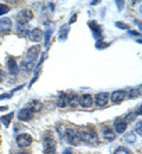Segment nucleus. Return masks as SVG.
<instances>
[{"label":"nucleus","mask_w":142,"mask_h":154,"mask_svg":"<svg viewBox=\"0 0 142 154\" xmlns=\"http://www.w3.org/2000/svg\"><path fill=\"white\" fill-rule=\"evenodd\" d=\"M80 132V137L81 141L86 142V143H96L97 142V134L92 129H83L78 131Z\"/></svg>","instance_id":"f257e3e1"},{"label":"nucleus","mask_w":142,"mask_h":154,"mask_svg":"<svg viewBox=\"0 0 142 154\" xmlns=\"http://www.w3.org/2000/svg\"><path fill=\"white\" fill-rule=\"evenodd\" d=\"M65 140L70 143V145H80L81 143V137H80V132L76 129H66L64 133Z\"/></svg>","instance_id":"f03ea898"},{"label":"nucleus","mask_w":142,"mask_h":154,"mask_svg":"<svg viewBox=\"0 0 142 154\" xmlns=\"http://www.w3.org/2000/svg\"><path fill=\"white\" fill-rule=\"evenodd\" d=\"M33 18V13L31 10H21L17 14V23L18 25H25Z\"/></svg>","instance_id":"7ed1b4c3"},{"label":"nucleus","mask_w":142,"mask_h":154,"mask_svg":"<svg viewBox=\"0 0 142 154\" xmlns=\"http://www.w3.org/2000/svg\"><path fill=\"white\" fill-rule=\"evenodd\" d=\"M16 142L19 147H29L32 143V136L27 133H21L16 137Z\"/></svg>","instance_id":"20e7f679"},{"label":"nucleus","mask_w":142,"mask_h":154,"mask_svg":"<svg viewBox=\"0 0 142 154\" xmlns=\"http://www.w3.org/2000/svg\"><path fill=\"white\" fill-rule=\"evenodd\" d=\"M39 52H41V46H39V45H35V46L30 48L29 51H27V54H26V60L33 63V62L37 59Z\"/></svg>","instance_id":"39448f33"},{"label":"nucleus","mask_w":142,"mask_h":154,"mask_svg":"<svg viewBox=\"0 0 142 154\" xmlns=\"http://www.w3.org/2000/svg\"><path fill=\"white\" fill-rule=\"evenodd\" d=\"M56 151V142L52 139H46L43 145V152L45 154H52Z\"/></svg>","instance_id":"423d86ee"},{"label":"nucleus","mask_w":142,"mask_h":154,"mask_svg":"<svg viewBox=\"0 0 142 154\" xmlns=\"http://www.w3.org/2000/svg\"><path fill=\"white\" fill-rule=\"evenodd\" d=\"M95 103L97 107H104L107 106L108 101H109V94L108 93H100L95 96Z\"/></svg>","instance_id":"0eeeda50"},{"label":"nucleus","mask_w":142,"mask_h":154,"mask_svg":"<svg viewBox=\"0 0 142 154\" xmlns=\"http://www.w3.org/2000/svg\"><path fill=\"white\" fill-rule=\"evenodd\" d=\"M114 129L117 134H122L127 129V121L123 119H116L114 122Z\"/></svg>","instance_id":"6e6552de"},{"label":"nucleus","mask_w":142,"mask_h":154,"mask_svg":"<svg viewBox=\"0 0 142 154\" xmlns=\"http://www.w3.org/2000/svg\"><path fill=\"white\" fill-rule=\"evenodd\" d=\"M12 29V21L10 18H0V33H7Z\"/></svg>","instance_id":"1a4fd4ad"},{"label":"nucleus","mask_w":142,"mask_h":154,"mask_svg":"<svg viewBox=\"0 0 142 154\" xmlns=\"http://www.w3.org/2000/svg\"><path fill=\"white\" fill-rule=\"evenodd\" d=\"M94 103V97L90 94H83L80 97V106L84 107V108H90Z\"/></svg>","instance_id":"9d476101"},{"label":"nucleus","mask_w":142,"mask_h":154,"mask_svg":"<svg viewBox=\"0 0 142 154\" xmlns=\"http://www.w3.org/2000/svg\"><path fill=\"white\" fill-rule=\"evenodd\" d=\"M7 69H8V72L11 75H17L18 71H19V68H18V64H17V60L14 58L10 57L7 59Z\"/></svg>","instance_id":"9b49d317"},{"label":"nucleus","mask_w":142,"mask_h":154,"mask_svg":"<svg viewBox=\"0 0 142 154\" xmlns=\"http://www.w3.org/2000/svg\"><path fill=\"white\" fill-rule=\"evenodd\" d=\"M125 96H127V93L124 90H116L111 94L110 100H111L113 103H121L122 101L125 98Z\"/></svg>","instance_id":"f8f14e48"},{"label":"nucleus","mask_w":142,"mask_h":154,"mask_svg":"<svg viewBox=\"0 0 142 154\" xmlns=\"http://www.w3.org/2000/svg\"><path fill=\"white\" fill-rule=\"evenodd\" d=\"M33 117V113L29 108H23L18 113V119L20 121H30Z\"/></svg>","instance_id":"ddd939ff"},{"label":"nucleus","mask_w":142,"mask_h":154,"mask_svg":"<svg viewBox=\"0 0 142 154\" xmlns=\"http://www.w3.org/2000/svg\"><path fill=\"white\" fill-rule=\"evenodd\" d=\"M89 27L91 29V31H92V36H94L95 38L98 39L100 37H101L102 29L96 21H90V23H89Z\"/></svg>","instance_id":"4468645a"},{"label":"nucleus","mask_w":142,"mask_h":154,"mask_svg":"<svg viewBox=\"0 0 142 154\" xmlns=\"http://www.w3.org/2000/svg\"><path fill=\"white\" fill-rule=\"evenodd\" d=\"M43 36H44L43 31H41V29H38V27L33 29V30L30 32V35H29V37H30V39H31L32 42H41V38H43Z\"/></svg>","instance_id":"2eb2a0df"},{"label":"nucleus","mask_w":142,"mask_h":154,"mask_svg":"<svg viewBox=\"0 0 142 154\" xmlns=\"http://www.w3.org/2000/svg\"><path fill=\"white\" fill-rule=\"evenodd\" d=\"M26 108H29L32 113H38V112H41V108H43V103H41V101H38V100H33V101H31L29 103V106Z\"/></svg>","instance_id":"dca6fc26"},{"label":"nucleus","mask_w":142,"mask_h":154,"mask_svg":"<svg viewBox=\"0 0 142 154\" xmlns=\"http://www.w3.org/2000/svg\"><path fill=\"white\" fill-rule=\"evenodd\" d=\"M102 136L104 137V140H107V141H109V142H111V141H114V140L116 139L115 132H113V131H111L110 128H108V127L103 128V131H102Z\"/></svg>","instance_id":"f3484780"},{"label":"nucleus","mask_w":142,"mask_h":154,"mask_svg":"<svg viewBox=\"0 0 142 154\" xmlns=\"http://www.w3.org/2000/svg\"><path fill=\"white\" fill-rule=\"evenodd\" d=\"M68 103H69V97L66 96L65 94H59V96L57 98V106L59 108H64Z\"/></svg>","instance_id":"a211bd4d"},{"label":"nucleus","mask_w":142,"mask_h":154,"mask_svg":"<svg viewBox=\"0 0 142 154\" xmlns=\"http://www.w3.org/2000/svg\"><path fill=\"white\" fill-rule=\"evenodd\" d=\"M32 69H33V63L27 62V60H23L20 63V70L25 71L26 74H27V72H31Z\"/></svg>","instance_id":"6ab92c4d"},{"label":"nucleus","mask_w":142,"mask_h":154,"mask_svg":"<svg viewBox=\"0 0 142 154\" xmlns=\"http://www.w3.org/2000/svg\"><path fill=\"white\" fill-rule=\"evenodd\" d=\"M14 115L13 113H10V114H7V115H4L0 117V121H1V123L5 126V127H8L10 126V123H11V120H12V116Z\"/></svg>","instance_id":"aec40b11"},{"label":"nucleus","mask_w":142,"mask_h":154,"mask_svg":"<svg viewBox=\"0 0 142 154\" xmlns=\"http://www.w3.org/2000/svg\"><path fill=\"white\" fill-rule=\"evenodd\" d=\"M68 33H69V26H66V25H64V26H62L61 31H59V39L61 40H65L66 37H68Z\"/></svg>","instance_id":"412c9836"},{"label":"nucleus","mask_w":142,"mask_h":154,"mask_svg":"<svg viewBox=\"0 0 142 154\" xmlns=\"http://www.w3.org/2000/svg\"><path fill=\"white\" fill-rule=\"evenodd\" d=\"M123 140L124 142H128V143H133L136 141V136L133 134V133H127V134L123 136Z\"/></svg>","instance_id":"4be33fe9"},{"label":"nucleus","mask_w":142,"mask_h":154,"mask_svg":"<svg viewBox=\"0 0 142 154\" xmlns=\"http://www.w3.org/2000/svg\"><path fill=\"white\" fill-rule=\"evenodd\" d=\"M140 94H141V87H139L137 89H131L128 94V97L129 98H136L137 96H140Z\"/></svg>","instance_id":"5701e85b"},{"label":"nucleus","mask_w":142,"mask_h":154,"mask_svg":"<svg viewBox=\"0 0 142 154\" xmlns=\"http://www.w3.org/2000/svg\"><path fill=\"white\" fill-rule=\"evenodd\" d=\"M69 104H70L71 107H78V106H80V97L76 96V95L70 97V98H69Z\"/></svg>","instance_id":"b1692460"},{"label":"nucleus","mask_w":142,"mask_h":154,"mask_svg":"<svg viewBox=\"0 0 142 154\" xmlns=\"http://www.w3.org/2000/svg\"><path fill=\"white\" fill-rule=\"evenodd\" d=\"M115 154H133L128 148L125 147H119L116 151H115Z\"/></svg>","instance_id":"393cba45"},{"label":"nucleus","mask_w":142,"mask_h":154,"mask_svg":"<svg viewBox=\"0 0 142 154\" xmlns=\"http://www.w3.org/2000/svg\"><path fill=\"white\" fill-rule=\"evenodd\" d=\"M135 132L140 135V136L142 135V121L141 120H139V122L136 123V126H135Z\"/></svg>","instance_id":"a878e982"},{"label":"nucleus","mask_w":142,"mask_h":154,"mask_svg":"<svg viewBox=\"0 0 142 154\" xmlns=\"http://www.w3.org/2000/svg\"><path fill=\"white\" fill-rule=\"evenodd\" d=\"M10 11V8L5 5V4H0V16H4L5 13H7Z\"/></svg>","instance_id":"bb28decb"},{"label":"nucleus","mask_w":142,"mask_h":154,"mask_svg":"<svg viewBox=\"0 0 142 154\" xmlns=\"http://www.w3.org/2000/svg\"><path fill=\"white\" fill-rule=\"evenodd\" d=\"M44 38H45V45H47L49 44V42H50V37H51V31L50 30H47L46 32H45V36H43Z\"/></svg>","instance_id":"cd10ccee"},{"label":"nucleus","mask_w":142,"mask_h":154,"mask_svg":"<svg viewBox=\"0 0 142 154\" xmlns=\"http://www.w3.org/2000/svg\"><path fill=\"white\" fill-rule=\"evenodd\" d=\"M115 26H116V27H119V29H122V30H127V29H128V26H127L124 23H122V21H117V23H115Z\"/></svg>","instance_id":"c85d7f7f"},{"label":"nucleus","mask_w":142,"mask_h":154,"mask_svg":"<svg viewBox=\"0 0 142 154\" xmlns=\"http://www.w3.org/2000/svg\"><path fill=\"white\" fill-rule=\"evenodd\" d=\"M108 45H109L108 43H105V44H102V43H97V44H96V48H97V49H103V48H107Z\"/></svg>","instance_id":"c756f323"},{"label":"nucleus","mask_w":142,"mask_h":154,"mask_svg":"<svg viewBox=\"0 0 142 154\" xmlns=\"http://www.w3.org/2000/svg\"><path fill=\"white\" fill-rule=\"evenodd\" d=\"M12 94H2V95H0V101L1 100H5V98H10Z\"/></svg>","instance_id":"7c9ffc66"},{"label":"nucleus","mask_w":142,"mask_h":154,"mask_svg":"<svg viewBox=\"0 0 142 154\" xmlns=\"http://www.w3.org/2000/svg\"><path fill=\"white\" fill-rule=\"evenodd\" d=\"M4 78H5V72H4V71L0 69V83L4 81Z\"/></svg>","instance_id":"2f4dec72"},{"label":"nucleus","mask_w":142,"mask_h":154,"mask_svg":"<svg viewBox=\"0 0 142 154\" xmlns=\"http://www.w3.org/2000/svg\"><path fill=\"white\" fill-rule=\"evenodd\" d=\"M116 4H117V7H119V10H122V7H123V4H124V1H116Z\"/></svg>","instance_id":"473e14b6"},{"label":"nucleus","mask_w":142,"mask_h":154,"mask_svg":"<svg viewBox=\"0 0 142 154\" xmlns=\"http://www.w3.org/2000/svg\"><path fill=\"white\" fill-rule=\"evenodd\" d=\"M134 116H136V114H130V115H128L125 121H131V120H134Z\"/></svg>","instance_id":"72a5a7b5"},{"label":"nucleus","mask_w":142,"mask_h":154,"mask_svg":"<svg viewBox=\"0 0 142 154\" xmlns=\"http://www.w3.org/2000/svg\"><path fill=\"white\" fill-rule=\"evenodd\" d=\"M63 154H72V149H71V148H66Z\"/></svg>","instance_id":"f704fd0d"},{"label":"nucleus","mask_w":142,"mask_h":154,"mask_svg":"<svg viewBox=\"0 0 142 154\" xmlns=\"http://www.w3.org/2000/svg\"><path fill=\"white\" fill-rule=\"evenodd\" d=\"M76 18H77V16H76V14H74V17H72V18L70 19V24H72V23H74V21L76 20Z\"/></svg>","instance_id":"c9c22d12"},{"label":"nucleus","mask_w":142,"mask_h":154,"mask_svg":"<svg viewBox=\"0 0 142 154\" xmlns=\"http://www.w3.org/2000/svg\"><path fill=\"white\" fill-rule=\"evenodd\" d=\"M7 106H5V107H0V112H5V110H7Z\"/></svg>","instance_id":"e433bc0d"},{"label":"nucleus","mask_w":142,"mask_h":154,"mask_svg":"<svg viewBox=\"0 0 142 154\" xmlns=\"http://www.w3.org/2000/svg\"><path fill=\"white\" fill-rule=\"evenodd\" d=\"M97 2H98V1H91V2H90V5H96Z\"/></svg>","instance_id":"4c0bfd02"},{"label":"nucleus","mask_w":142,"mask_h":154,"mask_svg":"<svg viewBox=\"0 0 142 154\" xmlns=\"http://www.w3.org/2000/svg\"><path fill=\"white\" fill-rule=\"evenodd\" d=\"M16 154H27V153H24V152H19V153H16Z\"/></svg>","instance_id":"58836bf2"}]
</instances>
